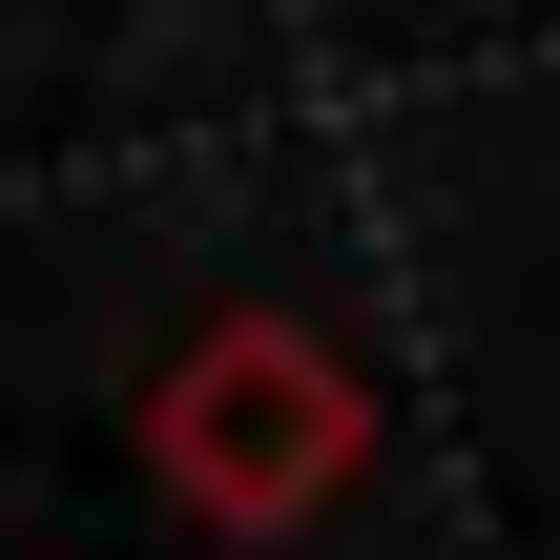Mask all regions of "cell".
Listing matches in <instances>:
<instances>
[{
    "label": "cell",
    "mask_w": 560,
    "mask_h": 560,
    "mask_svg": "<svg viewBox=\"0 0 560 560\" xmlns=\"http://www.w3.org/2000/svg\"><path fill=\"white\" fill-rule=\"evenodd\" d=\"M145 478H166V520L187 540H312L353 478H374V374H353V332H312V312H187L166 353H145Z\"/></svg>",
    "instance_id": "1"
}]
</instances>
